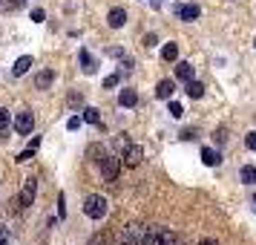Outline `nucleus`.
<instances>
[{"instance_id":"1","label":"nucleus","mask_w":256,"mask_h":245,"mask_svg":"<svg viewBox=\"0 0 256 245\" xmlns=\"http://www.w3.org/2000/svg\"><path fill=\"white\" fill-rule=\"evenodd\" d=\"M84 213L90 216V219H104L106 216V199L104 196H86L84 199Z\"/></svg>"},{"instance_id":"2","label":"nucleus","mask_w":256,"mask_h":245,"mask_svg":"<svg viewBox=\"0 0 256 245\" xmlns=\"http://www.w3.org/2000/svg\"><path fill=\"white\" fill-rule=\"evenodd\" d=\"M141 245H176V233L167 228H152V231H147Z\"/></svg>"},{"instance_id":"3","label":"nucleus","mask_w":256,"mask_h":245,"mask_svg":"<svg viewBox=\"0 0 256 245\" xmlns=\"http://www.w3.org/2000/svg\"><path fill=\"white\" fill-rule=\"evenodd\" d=\"M35 130V116L29 113V110H20L18 116H14V133H20V136H29Z\"/></svg>"},{"instance_id":"4","label":"nucleus","mask_w":256,"mask_h":245,"mask_svg":"<svg viewBox=\"0 0 256 245\" xmlns=\"http://www.w3.org/2000/svg\"><path fill=\"white\" fill-rule=\"evenodd\" d=\"M118 170H121V159H118V156H104V159H101V173H104L106 182H116Z\"/></svg>"},{"instance_id":"5","label":"nucleus","mask_w":256,"mask_h":245,"mask_svg":"<svg viewBox=\"0 0 256 245\" xmlns=\"http://www.w3.org/2000/svg\"><path fill=\"white\" fill-rule=\"evenodd\" d=\"M144 236H147V228H144V225H127V231H124L127 245H141Z\"/></svg>"},{"instance_id":"6","label":"nucleus","mask_w":256,"mask_h":245,"mask_svg":"<svg viewBox=\"0 0 256 245\" xmlns=\"http://www.w3.org/2000/svg\"><path fill=\"white\" fill-rule=\"evenodd\" d=\"M35 190H38V179L35 176H29L26 185H24V190H20V205H24V208H29V205L35 202Z\"/></svg>"},{"instance_id":"7","label":"nucleus","mask_w":256,"mask_h":245,"mask_svg":"<svg viewBox=\"0 0 256 245\" xmlns=\"http://www.w3.org/2000/svg\"><path fill=\"white\" fill-rule=\"evenodd\" d=\"M141 159H144V150H141L138 144H127V150H124V164H127V167H138Z\"/></svg>"},{"instance_id":"8","label":"nucleus","mask_w":256,"mask_h":245,"mask_svg":"<svg viewBox=\"0 0 256 245\" xmlns=\"http://www.w3.org/2000/svg\"><path fill=\"white\" fill-rule=\"evenodd\" d=\"M176 93V84L170 81V78H164V81H158V87H156V98H162V101H170Z\"/></svg>"},{"instance_id":"9","label":"nucleus","mask_w":256,"mask_h":245,"mask_svg":"<svg viewBox=\"0 0 256 245\" xmlns=\"http://www.w3.org/2000/svg\"><path fill=\"white\" fill-rule=\"evenodd\" d=\"M176 15L182 21H196L198 15H202V9H198L196 3H187V6H176Z\"/></svg>"},{"instance_id":"10","label":"nucleus","mask_w":256,"mask_h":245,"mask_svg":"<svg viewBox=\"0 0 256 245\" xmlns=\"http://www.w3.org/2000/svg\"><path fill=\"white\" fill-rule=\"evenodd\" d=\"M106 24L112 26V29H121V26L127 24V12L118 6V9H110V15H106Z\"/></svg>"},{"instance_id":"11","label":"nucleus","mask_w":256,"mask_h":245,"mask_svg":"<svg viewBox=\"0 0 256 245\" xmlns=\"http://www.w3.org/2000/svg\"><path fill=\"white\" fill-rule=\"evenodd\" d=\"M78 58H81V70L86 72V75H92V72L98 70V61L90 55V49H81V55H78Z\"/></svg>"},{"instance_id":"12","label":"nucleus","mask_w":256,"mask_h":245,"mask_svg":"<svg viewBox=\"0 0 256 245\" xmlns=\"http://www.w3.org/2000/svg\"><path fill=\"white\" fill-rule=\"evenodd\" d=\"M118 104H121V107H136V104H138V93H136V90H121Z\"/></svg>"},{"instance_id":"13","label":"nucleus","mask_w":256,"mask_h":245,"mask_svg":"<svg viewBox=\"0 0 256 245\" xmlns=\"http://www.w3.org/2000/svg\"><path fill=\"white\" fill-rule=\"evenodd\" d=\"M202 162L208 164V167H216V164L222 162V156L213 150V147H202Z\"/></svg>"},{"instance_id":"14","label":"nucleus","mask_w":256,"mask_h":245,"mask_svg":"<svg viewBox=\"0 0 256 245\" xmlns=\"http://www.w3.org/2000/svg\"><path fill=\"white\" fill-rule=\"evenodd\" d=\"M176 78H182V81H190V78H193V64H187V61L176 64Z\"/></svg>"},{"instance_id":"15","label":"nucleus","mask_w":256,"mask_h":245,"mask_svg":"<svg viewBox=\"0 0 256 245\" xmlns=\"http://www.w3.org/2000/svg\"><path fill=\"white\" fill-rule=\"evenodd\" d=\"M29 67H32V55H24V58H18V61H14L12 75H24V72H29Z\"/></svg>"},{"instance_id":"16","label":"nucleus","mask_w":256,"mask_h":245,"mask_svg":"<svg viewBox=\"0 0 256 245\" xmlns=\"http://www.w3.org/2000/svg\"><path fill=\"white\" fill-rule=\"evenodd\" d=\"M38 147H40V139L35 136V139L29 141V147H26V150L20 153V156H18V162H29V159H32V156L38 153Z\"/></svg>"},{"instance_id":"17","label":"nucleus","mask_w":256,"mask_h":245,"mask_svg":"<svg viewBox=\"0 0 256 245\" xmlns=\"http://www.w3.org/2000/svg\"><path fill=\"white\" fill-rule=\"evenodd\" d=\"M187 95H190V98H202V95H204V84L190 78V81H187Z\"/></svg>"},{"instance_id":"18","label":"nucleus","mask_w":256,"mask_h":245,"mask_svg":"<svg viewBox=\"0 0 256 245\" xmlns=\"http://www.w3.org/2000/svg\"><path fill=\"white\" fill-rule=\"evenodd\" d=\"M52 81H55V75H52V72H38V75H35V87H38V90H44V87H49V84H52Z\"/></svg>"},{"instance_id":"19","label":"nucleus","mask_w":256,"mask_h":245,"mask_svg":"<svg viewBox=\"0 0 256 245\" xmlns=\"http://www.w3.org/2000/svg\"><path fill=\"white\" fill-rule=\"evenodd\" d=\"M239 176H242L244 185H256V167H248V164H244L242 170H239Z\"/></svg>"},{"instance_id":"20","label":"nucleus","mask_w":256,"mask_h":245,"mask_svg":"<svg viewBox=\"0 0 256 245\" xmlns=\"http://www.w3.org/2000/svg\"><path fill=\"white\" fill-rule=\"evenodd\" d=\"M81 121H86V124H101V116H98V110H95V107H86Z\"/></svg>"},{"instance_id":"21","label":"nucleus","mask_w":256,"mask_h":245,"mask_svg":"<svg viewBox=\"0 0 256 245\" xmlns=\"http://www.w3.org/2000/svg\"><path fill=\"white\" fill-rule=\"evenodd\" d=\"M162 58L164 61H176L178 58V47H176V44H167V47L162 49Z\"/></svg>"},{"instance_id":"22","label":"nucleus","mask_w":256,"mask_h":245,"mask_svg":"<svg viewBox=\"0 0 256 245\" xmlns=\"http://www.w3.org/2000/svg\"><path fill=\"white\" fill-rule=\"evenodd\" d=\"M167 110H170V116H173V118H182V116H184V107L178 104V101H170V107H167Z\"/></svg>"},{"instance_id":"23","label":"nucleus","mask_w":256,"mask_h":245,"mask_svg":"<svg viewBox=\"0 0 256 245\" xmlns=\"http://www.w3.org/2000/svg\"><path fill=\"white\" fill-rule=\"evenodd\" d=\"M118 81H121V75H118V72H112V75H106V78H104V90H112V87H116Z\"/></svg>"},{"instance_id":"24","label":"nucleus","mask_w":256,"mask_h":245,"mask_svg":"<svg viewBox=\"0 0 256 245\" xmlns=\"http://www.w3.org/2000/svg\"><path fill=\"white\" fill-rule=\"evenodd\" d=\"M9 121H12L9 110H3V107H0V130H6V127H9Z\"/></svg>"},{"instance_id":"25","label":"nucleus","mask_w":256,"mask_h":245,"mask_svg":"<svg viewBox=\"0 0 256 245\" xmlns=\"http://www.w3.org/2000/svg\"><path fill=\"white\" fill-rule=\"evenodd\" d=\"M244 144H248L250 150H256V130H254V133H248V139H244Z\"/></svg>"},{"instance_id":"26","label":"nucleus","mask_w":256,"mask_h":245,"mask_svg":"<svg viewBox=\"0 0 256 245\" xmlns=\"http://www.w3.org/2000/svg\"><path fill=\"white\" fill-rule=\"evenodd\" d=\"M66 127H70V130H78V127H81V118H78V116H72L70 121H66Z\"/></svg>"},{"instance_id":"27","label":"nucleus","mask_w":256,"mask_h":245,"mask_svg":"<svg viewBox=\"0 0 256 245\" xmlns=\"http://www.w3.org/2000/svg\"><path fill=\"white\" fill-rule=\"evenodd\" d=\"M6 242H9V231H6V228L0 225V245H6Z\"/></svg>"},{"instance_id":"28","label":"nucleus","mask_w":256,"mask_h":245,"mask_svg":"<svg viewBox=\"0 0 256 245\" xmlns=\"http://www.w3.org/2000/svg\"><path fill=\"white\" fill-rule=\"evenodd\" d=\"M32 21L40 24V21H44V9H32Z\"/></svg>"},{"instance_id":"29","label":"nucleus","mask_w":256,"mask_h":245,"mask_svg":"<svg viewBox=\"0 0 256 245\" xmlns=\"http://www.w3.org/2000/svg\"><path fill=\"white\" fill-rule=\"evenodd\" d=\"M144 47H156V35H147V38H144Z\"/></svg>"},{"instance_id":"30","label":"nucleus","mask_w":256,"mask_h":245,"mask_svg":"<svg viewBox=\"0 0 256 245\" xmlns=\"http://www.w3.org/2000/svg\"><path fill=\"white\" fill-rule=\"evenodd\" d=\"M198 245H216V239H202Z\"/></svg>"},{"instance_id":"31","label":"nucleus","mask_w":256,"mask_h":245,"mask_svg":"<svg viewBox=\"0 0 256 245\" xmlns=\"http://www.w3.org/2000/svg\"><path fill=\"white\" fill-rule=\"evenodd\" d=\"M254 47H256V41H254Z\"/></svg>"},{"instance_id":"32","label":"nucleus","mask_w":256,"mask_h":245,"mask_svg":"<svg viewBox=\"0 0 256 245\" xmlns=\"http://www.w3.org/2000/svg\"><path fill=\"white\" fill-rule=\"evenodd\" d=\"M254 202H256V196H254Z\"/></svg>"},{"instance_id":"33","label":"nucleus","mask_w":256,"mask_h":245,"mask_svg":"<svg viewBox=\"0 0 256 245\" xmlns=\"http://www.w3.org/2000/svg\"><path fill=\"white\" fill-rule=\"evenodd\" d=\"M152 3H156V0H152Z\"/></svg>"}]
</instances>
